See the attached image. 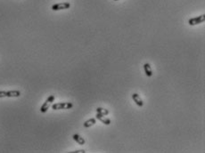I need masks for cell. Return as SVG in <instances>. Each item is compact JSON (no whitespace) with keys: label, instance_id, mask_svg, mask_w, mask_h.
I'll list each match as a JSON object with an SVG mask.
<instances>
[{"label":"cell","instance_id":"5bb4252c","mask_svg":"<svg viewBox=\"0 0 205 153\" xmlns=\"http://www.w3.org/2000/svg\"><path fill=\"white\" fill-rule=\"evenodd\" d=\"M114 1H119V0H114Z\"/></svg>","mask_w":205,"mask_h":153},{"label":"cell","instance_id":"5b68a950","mask_svg":"<svg viewBox=\"0 0 205 153\" xmlns=\"http://www.w3.org/2000/svg\"><path fill=\"white\" fill-rule=\"evenodd\" d=\"M132 99L133 101L136 102V104L139 107H143L144 106V102L142 101V99L140 98L138 94H132Z\"/></svg>","mask_w":205,"mask_h":153},{"label":"cell","instance_id":"7a4b0ae2","mask_svg":"<svg viewBox=\"0 0 205 153\" xmlns=\"http://www.w3.org/2000/svg\"><path fill=\"white\" fill-rule=\"evenodd\" d=\"M54 101V95H50L47 99H46V101L43 103V105L41 106V108H40V111L42 112V113H46V111H47V110L49 109V107L51 106V104L53 103V102Z\"/></svg>","mask_w":205,"mask_h":153},{"label":"cell","instance_id":"30bf717a","mask_svg":"<svg viewBox=\"0 0 205 153\" xmlns=\"http://www.w3.org/2000/svg\"><path fill=\"white\" fill-rule=\"evenodd\" d=\"M96 119H90L87 120V121L84 123V127L88 128V127H93L94 125H96Z\"/></svg>","mask_w":205,"mask_h":153},{"label":"cell","instance_id":"ba28073f","mask_svg":"<svg viewBox=\"0 0 205 153\" xmlns=\"http://www.w3.org/2000/svg\"><path fill=\"white\" fill-rule=\"evenodd\" d=\"M72 138H73V140L75 141V142H77L79 145H84L85 144V140H84V138L83 137H81L79 135H73V136H72Z\"/></svg>","mask_w":205,"mask_h":153},{"label":"cell","instance_id":"3957f363","mask_svg":"<svg viewBox=\"0 0 205 153\" xmlns=\"http://www.w3.org/2000/svg\"><path fill=\"white\" fill-rule=\"evenodd\" d=\"M71 7V4L68 2H62V3H58L55 4L52 6V10L53 11H59V10H65V9H69Z\"/></svg>","mask_w":205,"mask_h":153},{"label":"cell","instance_id":"52a82bcc","mask_svg":"<svg viewBox=\"0 0 205 153\" xmlns=\"http://www.w3.org/2000/svg\"><path fill=\"white\" fill-rule=\"evenodd\" d=\"M144 70H145V75L147 77H152L153 76V70H152V68H151L149 63H145L144 64Z\"/></svg>","mask_w":205,"mask_h":153},{"label":"cell","instance_id":"4fadbf2b","mask_svg":"<svg viewBox=\"0 0 205 153\" xmlns=\"http://www.w3.org/2000/svg\"><path fill=\"white\" fill-rule=\"evenodd\" d=\"M72 153H85L86 152L84 150H79V151H75V152H71Z\"/></svg>","mask_w":205,"mask_h":153},{"label":"cell","instance_id":"8fae6325","mask_svg":"<svg viewBox=\"0 0 205 153\" xmlns=\"http://www.w3.org/2000/svg\"><path fill=\"white\" fill-rule=\"evenodd\" d=\"M96 113H99L101 115L106 116V115L109 114V111L106 110V109H104V108H97L96 109Z\"/></svg>","mask_w":205,"mask_h":153},{"label":"cell","instance_id":"277c9868","mask_svg":"<svg viewBox=\"0 0 205 153\" xmlns=\"http://www.w3.org/2000/svg\"><path fill=\"white\" fill-rule=\"evenodd\" d=\"M205 20V15L204 14H202L200 16H197L195 18H192L188 20V23L189 25L191 26H195V25H197V24H200V23H203Z\"/></svg>","mask_w":205,"mask_h":153},{"label":"cell","instance_id":"9c48e42d","mask_svg":"<svg viewBox=\"0 0 205 153\" xmlns=\"http://www.w3.org/2000/svg\"><path fill=\"white\" fill-rule=\"evenodd\" d=\"M20 95H21V92L17 90L6 92V97H19Z\"/></svg>","mask_w":205,"mask_h":153},{"label":"cell","instance_id":"6da1fadb","mask_svg":"<svg viewBox=\"0 0 205 153\" xmlns=\"http://www.w3.org/2000/svg\"><path fill=\"white\" fill-rule=\"evenodd\" d=\"M73 107V104L71 102H58L52 105V109L54 111L58 110H69Z\"/></svg>","mask_w":205,"mask_h":153},{"label":"cell","instance_id":"7c38bea8","mask_svg":"<svg viewBox=\"0 0 205 153\" xmlns=\"http://www.w3.org/2000/svg\"><path fill=\"white\" fill-rule=\"evenodd\" d=\"M6 97V91H0V98Z\"/></svg>","mask_w":205,"mask_h":153},{"label":"cell","instance_id":"8992f818","mask_svg":"<svg viewBox=\"0 0 205 153\" xmlns=\"http://www.w3.org/2000/svg\"><path fill=\"white\" fill-rule=\"evenodd\" d=\"M96 118L98 120H100L102 123H104V125H106V126H109V125L111 124V120H110L109 119L105 118L104 115H101V114H99V113H96Z\"/></svg>","mask_w":205,"mask_h":153}]
</instances>
